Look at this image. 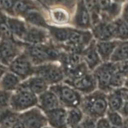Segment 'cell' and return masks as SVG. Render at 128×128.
I'll return each instance as SVG.
<instances>
[{"instance_id": "ba28073f", "label": "cell", "mask_w": 128, "mask_h": 128, "mask_svg": "<svg viewBox=\"0 0 128 128\" xmlns=\"http://www.w3.org/2000/svg\"><path fill=\"white\" fill-rule=\"evenodd\" d=\"M9 66L11 72L21 80H24L34 73V67L25 52L18 55Z\"/></svg>"}, {"instance_id": "3957f363", "label": "cell", "mask_w": 128, "mask_h": 128, "mask_svg": "<svg viewBox=\"0 0 128 128\" xmlns=\"http://www.w3.org/2000/svg\"><path fill=\"white\" fill-rule=\"evenodd\" d=\"M50 91L56 95L60 102L66 107L76 108L80 106L82 100L81 94L70 85L54 84L51 86Z\"/></svg>"}, {"instance_id": "bcb514c9", "label": "cell", "mask_w": 128, "mask_h": 128, "mask_svg": "<svg viewBox=\"0 0 128 128\" xmlns=\"http://www.w3.org/2000/svg\"><path fill=\"white\" fill-rule=\"evenodd\" d=\"M81 128V127H80V126H76V127H74V128Z\"/></svg>"}, {"instance_id": "2e32d148", "label": "cell", "mask_w": 128, "mask_h": 128, "mask_svg": "<svg viewBox=\"0 0 128 128\" xmlns=\"http://www.w3.org/2000/svg\"><path fill=\"white\" fill-rule=\"evenodd\" d=\"M38 100L40 108L44 112L60 107V102L58 98L51 91H46L40 94Z\"/></svg>"}, {"instance_id": "74e56055", "label": "cell", "mask_w": 128, "mask_h": 128, "mask_svg": "<svg viewBox=\"0 0 128 128\" xmlns=\"http://www.w3.org/2000/svg\"><path fill=\"white\" fill-rule=\"evenodd\" d=\"M96 128H111L110 126V122L105 118H101L96 124Z\"/></svg>"}, {"instance_id": "4dcf8cb0", "label": "cell", "mask_w": 128, "mask_h": 128, "mask_svg": "<svg viewBox=\"0 0 128 128\" xmlns=\"http://www.w3.org/2000/svg\"><path fill=\"white\" fill-rule=\"evenodd\" d=\"M0 38L3 40L16 41L11 33L7 22V18L0 13Z\"/></svg>"}, {"instance_id": "277c9868", "label": "cell", "mask_w": 128, "mask_h": 128, "mask_svg": "<svg viewBox=\"0 0 128 128\" xmlns=\"http://www.w3.org/2000/svg\"><path fill=\"white\" fill-rule=\"evenodd\" d=\"M92 34L88 31L70 28V35L64 48L68 52L81 54L92 41Z\"/></svg>"}, {"instance_id": "30bf717a", "label": "cell", "mask_w": 128, "mask_h": 128, "mask_svg": "<svg viewBox=\"0 0 128 128\" xmlns=\"http://www.w3.org/2000/svg\"><path fill=\"white\" fill-rule=\"evenodd\" d=\"M65 82L78 91L87 94L94 92L98 86L97 81L93 74H90L89 72L73 81L66 80Z\"/></svg>"}, {"instance_id": "484cf974", "label": "cell", "mask_w": 128, "mask_h": 128, "mask_svg": "<svg viewBox=\"0 0 128 128\" xmlns=\"http://www.w3.org/2000/svg\"><path fill=\"white\" fill-rule=\"evenodd\" d=\"M75 24L81 30L88 29L91 26V20L89 12L85 7H82L80 10L75 19Z\"/></svg>"}, {"instance_id": "e0dca14e", "label": "cell", "mask_w": 128, "mask_h": 128, "mask_svg": "<svg viewBox=\"0 0 128 128\" xmlns=\"http://www.w3.org/2000/svg\"><path fill=\"white\" fill-rule=\"evenodd\" d=\"M120 41L114 40L107 41H99L96 44V50L101 61L108 62L110 61L111 55Z\"/></svg>"}, {"instance_id": "d6a6232c", "label": "cell", "mask_w": 128, "mask_h": 128, "mask_svg": "<svg viewBox=\"0 0 128 128\" xmlns=\"http://www.w3.org/2000/svg\"><path fill=\"white\" fill-rule=\"evenodd\" d=\"M51 16L52 21L57 24H65L69 21L70 16L68 13L61 8H56L51 10Z\"/></svg>"}, {"instance_id": "5b68a950", "label": "cell", "mask_w": 128, "mask_h": 128, "mask_svg": "<svg viewBox=\"0 0 128 128\" xmlns=\"http://www.w3.org/2000/svg\"><path fill=\"white\" fill-rule=\"evenodd\" d=\"M38 100L35 94L26 89L18 88L14 94L11 95L10 104L12 111H21L36 105Z\"/></svg>"}, {"instance_id": "f546056e", "label": "cell", "mask_w": 128, "mask_h": 128, "mask_svg": "<svg viewBox=\"0 0 128 128\" xmlns=\"http://www.w3.org/2000/svg\"><path fill=\"white\" fill-rule=\"evenodd\" d=\"M26 20L30 23L38 27L48 28V25L42 15L36 11L30 10L25 14Z\"/></svg>"}, {"instance_id": "7c38bea8", "label": "cell", "mask_w": 128, "mask_h": 128, "mask_svg": "<svg viewBox=\"0 0 128 128\" xmlns=\"http://www.w3.org/2000/svg\"><path fill=\"white\" fill-rule=\"evenodd\" d=\"M89 70L93 71L99 65L101 64V60L98 54L96 47V41L92 40L88 46L81 53Z\"/></svg>"}, {"instance_id": "d6986e66", "label": "cell", "mask_w": 128, "mask_h": 128, "mask_svg": "<svg viewBox=\"0 0 128 128\" xmlns=\"http://www.w3.org/2000/svg\"><path fill=\"white\" fill-rule=\"evenodd\" d=\"M81 54L75 52H68L67 53H61L60 60L62 64V68L64 73H66L79 64L81 61Z\"/></svg>"}, {"instance_id": "d4e9b609", "label": "cell", "mask_w": 128, "mask_h": 128, "mask_svg": "<svg viewBox=\"0 0 128 128\" xmlns=\"http://www.w3.org/2000/svg\"><path fill=\"white\" fill-rule=\"evenodd\" d=\"M7 22L9 28L13 36L14 35L20 38H23L27 31V28L22 21L17 19L8 18Z\"/></svg>"}, {"instance_id": "cb8c5ba5", "label": "cell", "mask_w": 128, "mask_h": 128, "mask_svg": "<svg viewBox=\"0 0 128 128\" xmlns=\"http://www.w3.org/2000/svg\"><path fill=\"white\" fill-rule=\"evenodd\" d=\"M19 120V116L13 111L4 109L0 112V125L2 128H12Z\"/></svg>"}, {"instance_id": "b9f144b4", "label": "cell", "mask_w": 128, "mask_h": 128, "mask_svg": "<svg viewBox=\"0 0 128 128\" xmlns=\"http://www.w3.org/2000/svg\"><path fill=\"white\" fill-rule=\"evenodd\" d=\"M12 128H25V127L22 121L21 120H18L15 122L14 124L12 126Z\"/></svg>"}, {"instance_id": "4316f807", "label": "cell", "mask_w": 128, "mask_h": 128, "mask_svg": "<svg viewBox=\"0 0 128 128\" xmlns=\"http://www.w3.org/2000/svg\"><path fill=\"white\" fill-rule=\"evenodd\" d=\"M50 34L56 41L60 42H66L70 35V28L48 26Z\"/></svg>"}, {"instance_id": "8992f818", "label": "cell", "mask_w": 128, "mask_h": 128, "mask_svg": "<svg viewBox=\"0 0 128 128\" xmlns=\"http://www.w3.org/2000/svg\"><path fill=\"white\" fill-rule=\"evenodd\" d=\"M36 76L43 79L48 84H57L63 80L64 73L62 68L54 64H42L34 67Z\"/></svg>"}, {"instance_id": "44dd1931", "label": "cell", "mask_w": 128, "mask_h": 128, "mask_svg": "<svg viewBox=\"0 0 128 128\" xmlns=\"http://www.w3.org/2000/svg\"><path fill=\"white\" fill-rule=\"evenodd\" d=\"M108 106L110 111H120L124 104L122 89H117L107 96Z\"/></svg>"}, {"instance_id": "9c48e42d", "label": "cell", "mask_w": 128, "mask_h": 128, "mask_svg": "<svg viewBox=\"0 0 128 128\" xmlns=\"http://www.w3.org/2000/svg\"><path fill=\"white\" fill-rule=\"evenodd\" d=\"M20 53L16 41L11 40H0V62L4 66H9Z\"/></svg>"}, {"instance_id": "ab89813d", "label": "cell", "mask_w": 128, "mask_h": 128, "mask_svg": "<svg viewBox=\"0 0 128 128\" xmlns=\"http://www.w3.org/2000/svg\"><path fill=\"white\" fill-rule=\"evenodd\" d=\"M121 19L128 24V4L125 6L124 8Z\"/></svg>"}, {"instance_id": "7402d4cb", "label": "cell", "mask_w": 128, "mask_h": 128, "mask_svg": "<svg viewBox=\"0 0 128 128\" xmlns=\"http://www.w3.org/2000/svg\"><path fill=\"white\" fill-rule=\"evenodd\" d=\"M127 60H128V41H120L111 55L110 61L119 62Z\"/></svg>"}, {"instance_id": "5bb4252c", "label": "cell", "mask_w": 128, "mask_h": 128, "mask_svg": "<svg viewBox=\"0 0 128 128\" xmlns=\"http://www.w3.org/2000/svg\"><path fill=\"white\" fill-rule=\"evenodd\" d=\"M46 119L55 128H68L66 118L67 111L62 108H57L45 112Z\"/></svg>"}, {"instance_id": "1f68e13d", "label": "cell", "mask_w": 128, "mask_h": 128, "mask_svg": "<svg viewBox=\"0 0 128 128\" xmlns=\"http://www.w3.org/2000/svg\"><path fill=\"white\" fill-rule=\"evenodd\" d=\"M126 76L124 72L118 71H116L114 72L111 77V81H110V88L111 89H120L124 86L126 81Z\"/></svg>"}, {"instance_id": "83f0119b", "label": "cell", "mask_w": 128, "mask_h": 128, "mask_svg": "<svg viewBox=\"0 0 128 128\" xmlns=\"http://www.w3.org/2000/svg\"><path fill=\"white\" fill-rule=\"evenodd\" d=\"M89 70L84 62H81L78 66L64 74L68 77L67 80L73 81L88 73Z\"/></svg>"}, {"instance_id": "7dc6e473", "label": "cell", "mask_w": 128, "mask_h": 128, "mask_svg": "<svg viewBox=\"0 0 128 128\" xmlns=\"http://www.w3.org/2000/svg\"><path fill=\"white\" fill-rule=\"evenodd\" d=\"M54 1H58V0H54Z\"/></svg>"}, {"instance_id": "ac0fdd59", "label": "cell", "mask_w": 128, "mask_h": 128, "mask_svg": "<svg viewBox=\"0 0 128 128\" xmlns=\"http://www.w3.org/2000/svg\"><path fill=\"white\" fill-rule=\"evenodd\" d=\"M24 40L32 44H40L46 41L47 34L41 29L32 27L28 29L23 37Z\"/></svg>"}, {"instance_id": "8fae6325", "label": "cell", "mask_w": 128, "mask_h": 128, "mask_svg": "<svg viewBox=\"0 0 128 128\" xmlns=\"http://www.w3.org/2000/svg\"><path fill=\"white\" fill-rule=\"evenodd\" d=\"M19 119L25 128H42L46 123V117L37 108L31 109L21 114Z\"/></svg>"}, {"instance_id": "52a82bcc", "label": "cell", "mask_w": 128, "mask_h": 128, "mask_svg": "<svg viewBox=\"0 0 128 128\" xmlns=\"http://www.w3.org/2000/svg\"><path fill=\"white\" fill-rule=\"evenodd\" d=\"M116 71V63L111 61L101 64L94 70L93 75L97 81L98 86L101 91H109L111 90L110 81Z\"/></svg>"}, {"instance_id": "e575fe53", "label": "cell", "mask_w": 128, "mask_h": 128, "mask_svg": "<svg viewBox=\"0 0 128 128\" xmlns=\"http://www.w3.org/2000/svg\"><path fill=\"white\" fill-rule=\"evenodd\" d=\"M11 93L0 90V110H4L10 105Z\"/></svg>"}, {"instance_id": "f1b7e54d", "label": "cell", "mask_w": 128, "mask_h": 128, "mask_svg": "<svg viewBox=\"0 0 128 128\" xmlns=\"http://www.w3.org/2000/svg\"><path fill=\"white\" fill-rule=\"evenodd\" d=\"M83 118V112L78 108H71L67 112L66 122L67 125L71 128L78 126V124L82 121Z\"/></svg>"}, {"instance_id": "836d02e7", "label": "cell", "mask_w": 128, "mask_h": 128, "mask_svg": "<svg viewBox=\"0 0 128 128\" xmlns=\"http://www.w3.org/2000/svg\"><path fill=\"white\" fill-rule=\"evenodd\" d=\"M109 122H111L114 127H122L123 126V120L122 116L116 111H109L108 112Z\"/></svg>"}, {"instance_id": "f35d334b", "label": "cell", "mask_w": 128, "mask_h": 128, "mask_svg": "<svg viewBox=\"0 0 128 128\" xmlns=\"http://www.w3.org/2000/svg\"><path fill=\"white\" fill-rule=\"evenodd\" d=\"M0 4L5 10H9L13 8L12 0H0Z\"/></svg>"}, {"instance_id": "8d00e7d4", "label": "cell", "mask_w": 128, "mask_h": 128, "mask_svg": "<svg viewBox=\"0 0 128 128\" xmlns=\"http://www.w3.org/2000/svg\"><path fill=\"white\" fill-rule=\"evenodd\" d=\"M96 119L87 116L81 123V128H96Z\"/></svg>"}, {"instance_id": "60d3db41", "label": "cell", "mask_w": 128, "mask_h": 128, "mask_svg": "<svg viewBox=\"0 0 128 128\" xmlns=\"http://www.w3.org/2000/svg\"><path fill=\"white\" fill-rule=\"evenodd\" d=\"M100 4L102 8H108L110 5L109 0H100Z\"/></svg>"}, {"instance_id": "d590c367", "label": "cell", "mask_w": 128, "mask_h": 128, "mask_svg": "<svg viewBox=\"0 0 128 128\" xmlns=\"http://www.w3.org/2000/svg\"><path fill=\"white\" fill-rule=\"evenodd\" d=\"M13 11L15 12L18 14H26L29 11L31 10H29L28 6L24 3L22 1H17L14 4Z\"/></svg>"}, {"instance_id": "4fadbf2b", "label": "cell", "mask_w": 128, "mask_h": 128, "mask_svg": "<svg viewBox=\"0 0 128 128\" xmlns=\"http://www.w3.org/2000/svg\"><path fill=\"white\" fill-rule=\"evenodd\" d=\"M92 32L99 41H107L115 40L114 28L112 22H98L94 25Z\"/></svg>"}, {"instance_id": "7a4b0ae2", "label": "cell", "mask_w": 128, "mask_h": 128, "mask_svg": "<svg viewBox=\"0 0 128 128\" xmlns=\"http://www.w3.org/2000/svg\"><path fill=\"white\" fill-rule=\"evenodd\" d=\"M25 53L32 63L36 65L60 60L61 52L52 44H32L26 47Z\"/></svg>"}, {"instance_id": "ee69618b", "label": "cell", "mask_w": 128, "mask_h": 128, "mask_svg": "<svg viewBox=\"0 0 128 128\" xmlns=\"http://www.w3.org/2000/svg\"><path fill=\"white\" fill-rule=\"evenodd\" d=\"M124 86L125 89H126V90H128V74H127V76H126V81H125V83H124Z\"/></svg>"}, {"instance_id": "6da1fadb", "label": "cell", "mask_w": 128, "mask_h": 128, "mask_svg": "<svg viewBox=\"0 0 128 128\" xmlns=\"http://www.w3.org/2000/svg\"><path fill=\"white\" fill-rule=\"evenodd\" d=\"M80 106L82 112L89 117L102 118L108 108L107 96L102 91H94L82 98Z\"/></svg>"}, {"instance_id": "7bdbcfd3", "label": "cell", "mask_w": 128, "mask_h": 128, "mask_svg": "<svg viewBox=\"0 0 128 128\" xmlns=\"http://www.w3.org/2000/svg\"><path fill=\"white\" fill-rule=\"evenodd\" d=\"M5 71H6V68H5V66L4 65H2L0 62V79L2 77V75L4 74Z\"/></svg>"}, {"instance_id": "ffe728a7", "label": "cell", "mask_w": 128, "mask_h": 128, "mask_svg": "<svg viewBox=\"0 0 128 128\" xmlns=\"http://www.w3.org/2000/svg\"><path fill=\"white\" fill-rule=\"evenodd\" d=\"M20 79L12 72H6L0 79V90L11 91L17 90L20 84Z\"/></svg>"}, {"instance_id": "603a6c76", "label": "cell", "mask_w": 128, "mask_h": 128, "mask_svg": "<svg viewBox=\"0 0 128 128\" xmlns=\"http://www.w3.org/2000/svg\"><path fill=\"white\" fill-rule=\"evenodd\" d=\"M114 28L115 40L120 41H128V24L122 19H118L112 22Z\"/></svg>"}, {"instance_id": "9a60e30c", "label": "cell", "mask_w": 128, "mask_h": 128, "mask_svg": "<svg viewBox=\"0 0 128 128\" xmlns=\"http://www.w3.org/2000/svg\"><path fill=\"white\" fill-rule=\"evenodd\" d=\"M48 87V84L43 79L36 76L20 84L18 88L26 89L35 94H41L47 91Z\"/></svg>"}, {"instance_id": "f6af8a7d", "label": "cell", "mask_w": 128, "mask_h": 128, "mask_svg": "<svg viewBox=\"0 0 128 128\" xmlns=\"http://www.w3.org/2000/svg\"><path fill=\"white\" fill-rule=\"evenodd\" d=\"M123 126L124 128H128V118L123 122Z\"/></svg>"}]
</instances>
